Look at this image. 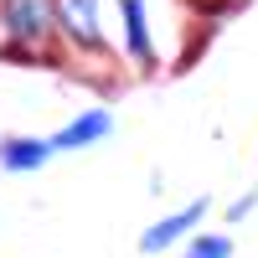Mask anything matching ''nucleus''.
I'll list each match as a JSON object with an SVG mask.
<instances>
[{
	"label": "nucleus",
	"instance_id": "f257e3e1",
	"mask_svg": "<svg viewBox=\"0 0 258 258\" xmlns=\"http://www.w3.org/2000/svg\"><path fill=\"white\" fill-rule=\"evenodd\" d=\"M6 26L16 41H41L52 31V0H6Z\"/></svg>",
	"mask_w": 258,
	"mask_h": 258
},
{
	"label": "nucleus",
	"instance_id": "f03ea898",
	"mask_svg": "<svg viewBox=\"0 0 258 258\" xmlns=\"http://www.w3.org/2000/svg\"><path fill=\"white\" fill-rule=\"evenodd\" d=\"M202 212H207V202H191L186 212H176V217L155 222V227H150L145 238H140V248H145V253H160V248H170V243L181 238V232H191V222H202Z\"/></svg>",
	"mask_w": 258,
	"mask_h": 258
},
{
	"label": "nucleus",
	"instance_id": "7ed1b4c3",
	"mask_svg": "<svg viewBox=\"0 0 258 258\" xmlns=\"http://www.w3.org/2000/svg\"><path fill=\"white\" fill-rule=\"evenodd\" d=\"M98 135H109V114L103 109H93V114H83L78 124H68L62 135L52 140V150H78V145H93Z\"/></svg>",
	"mask_w": 258,
	"mask_h": 258
},
{
	"label": "nucleus",
	"instance_id": "20e7f679",
	"mask_svg": "<svg viewBox=\"0 0 258 258\" xmlns=\"http://www.w3.org/2000/svg\"><path fill=\"white\" fill-rule=\"evenodd\" d=\"M93 6H98V0H62V21H68V31L83 41V47H98V21H93Z\"/></svg>",
	"mask_w": 258,
	"mask_h": 258
},
{
	"label": "nucleus",
	"instance_id": "39448f33",
	"mask_svg": "<svg viewBox=\"0 0 258 258\" xmlns=\"http://www.w3.org/2000/svg\"><path fill=\"white\" fill-rule=\"evenodd\" d=\"M52 155V145H41V140H26V145H6L0 150V165H11V170H31Z\"/></svg>",
	"mask_w": 258,
	"mask_h": 258
},
{
	"label": "nucleus",
	"instance_id": "423d86ee",
	"mask_svg": "<svg viewBox=\"0 0 258 258\" xmlns=\"http://www.w3.org/2000/svg\"><path fill=\"white\" fill-rule=\"evenodd\" d=\"M124 26H129V52L140 62H150V31H145V6L140 0H124Z\"/></svg>",
	"mask_w": 258,
	"mask_h": 258
},
{
	"label": "nucleus",
	"instance_id": "0eeeda50",
	"mask_svg": "<svg viewBox=\"0 0 258 258\" xmlns=\"http://www.w3.org/2000/svg\"><path fill=\"white\" fill-rule=\"evenodd\" d=\"M186 258H232V243L227 238H197L186 248Z\"/></svg>",
	"mask_w": 258,
	"mask_h": 258
}]
</instances>
